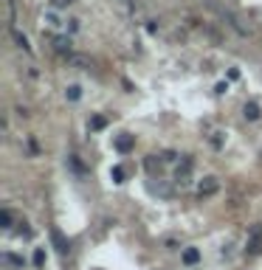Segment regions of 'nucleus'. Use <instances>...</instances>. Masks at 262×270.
<instances>
[{
  "instance_id": "nucleus-10",
  "label": "nucleus",
  "mask_w": 262,
  "mask_h": 270,
  "mask_svg": "<svg viewBox=\"0 0 262 270\" xmlns=\"http://www.w3.org/2000/svg\"><path fill=\"white\" fill-rule=\"evenodd\" d=\"M12 40L17 42V45H20V48H23V51H31V45H28V40H25V34H23V31L12 28Z\"/></svg>"
},
{
  "instance_id": "nucleus-5",
  "label": "nucleus",
  "mask_w": 262,
  "mask_h": 270,
  "mask_svg": "<svg viewBox=\"0 0 262 270\" xmlns=\"http://www.w3.org/2000/svg\"><path fill=\"white\" fill-rule=\"evenodd\" d=\"M223 17L228 20V25H231V28L237 31V34L248 37V25H243V20H240V17H237V14H234V12H223Z\"/></svg>"
},
{
  "instance_id": "nucleus-13",
  "label": "nucleus",
  "mask_w": 262,
  "mask_h": 270,
  "mask_svg": "<svg viewBox=\"0 0 262 270\" xmlns=\"http://www.w3.org/2000/svg\"><path fill=\"white\" fill-rule=\"evenodd\" d=\"M0 225H3V228H12V211L9 208L0 211Z\"/></svg>"
},
{
  "instance_id": "nucleus-12",
  "label": "nucleus",
  "mask_w": 262,
  "mask_h": 270,
  "mask_svg": "<svg viewBox=\"0 0 262 270\" xmlns=\"http://www.w3.org/2000/svg\"><path fill=\"white\" fill-rule=\"evenodd\" d=\"M110 177H113V183H124V169L122 166H113V169H110Z\"/></svg>"
},
{
  "instance_id": "nucleus-15",
  "label": "nucleus",
  "mask_w": 262,
  "mask_h": 270,
  "mask_svg": "<svg viewBox=\"0 0 262 270\" xmlns=\"http://www.w3.org/2000/svg\"><path fill=\"white\" fill-rule=\"evenodd\" d=\"M34 264H37V267H43V264H45V251H43V248H37V251H34Z\"/></svg>"
},
{
  "instance_id": "nucleus-14",
  "label": "nucleus",
  "mask_w": 262,
  "mask_h": 270,
  "mask_svg": "<svg viewBox=\"0 0 262 270\" xmlns=\"http://www.w3.org/2000/svg\"><path fill=\"white\" fill-rule=\"evenodd\" d=\"M3 259H6V264H12V267H23V259L14 256V253H6Z\"/></svg>"
},
{
  "instance_id": "nucleus-3",
  "label": "nucleus",
  "mask_w": 262,
  "mask_h": 270,
  "mask_svg": "<svg viewBox=\"0 0 262 270\" xmlns=\"http://www.w3.org/2000/svg\"><path fill=\"white\" fill-rule=\"evenodd\" d=\"M245 253H248V256H259V253H262V228H259V225L251 228L248 242H245Z\"/></svg>"
},
{
  "instance_id": "nucleus-18",
  "label": "nucleus",
  "mask_w": 262,
  "mask_h": 270,
  "mask_svg": "<svg viewBox=\"0 0 262 270\" xmlns=\"http://www.w3.org/2000/svg\"><path fill=\"white\" fill-rule=\"evenodd\" d=\"M71 62H73L76 68H85V65H88V56H71Z\"/></svg>"
},
{
  "instance_id": "nucleus-8",
  "label": "nucleus",
  "mask_w": 262,
  "mask_h": 270,
  "mask_svg": "<svg viewBox=\"0 0 262 270\" xmlns=\"http://www.w3.org/2000/svg\"><path fill=\"white\" fill-rule=\"evenodd\" d=\"M183 262H186V264H197V262H200V251H197V248H183Z\"/></svg>"
},
{
  "instance_id": "nucleus-2",
  "label": "nucleus",
  "mask_w": 262,
  "mask_h": 270,
  "mask_svg": "<svg viewBox=\"0 0 262 270\" xmlns=\"http://www.w3.org/2000/svg\"><path fill=\"white\" fill-rule=\"evenodd\" d=\"M175 183L178 186H189L192 183V158H181V163L175 169Z\"/></svg>"
},
{
  "instance_id": "nucleus-7",
  "label": "nucleus",
  "mask_w": 262,
  "mask_h": 270,
  "mask_svg": "<svg viewBox=\"0 0 262 270\" xmlns=\"http://www.w3.org/2000/svg\"><path fill=\"white\" fill-rule=\"evenodd\" d=\"M51 239H54L56 251H60V253H62V256H65V253H68V242H65V239H62V234H60V231H56V228H51Z\"/></svg>"
},
{
  "instance_id": "nucleus-17",
  "label": "nucleus",
  "mask_w": 262,
  "mask_h": 270,
  "mask_svg": "<svg viewBox=\"0 0 262 270\" xmlns=\"http://www.w3.org/2000/svg\"><path fill=\"white\" fill-rule=\"evenodd\" d=\"M71 3H73V0H51V6H54V9H68Z\"/></svg>"
},
{
  "instance_id": "nucleus-1",
  "label": "nucleus",
  "mask_w": 262,
  "mask_h": 270,
  "mask_svg": "<svg viewBox=\"0 0 262 270\" xmlns=\"http://www.w3.org/2000/svg\"><path fill=\"white\" fill-rule=\"evenodd\" d=\"M220 192V180L214 177V174H206V177L200 180V183H197V197H214V194Z\"/></svg>"
},
{
  "instance_id": "nucleus-4",
  "label": "nucleus",
  "mask_w": 262,
  "mask_h": 270,
  "mask_svg": "<svg viewBox=\"0 0 262 270\" xmlns=\"http://www.w3.org/2000/svg\"><path fill=\"white\" fill-rule=\"evenodd\" d=\"M54 51L71 59V56H73V45H71V40H68V37H54Z\"/></svg>"
},
{
  "instance_id": "nucleus-11",
  "label": "nucleus",
  "mask_w": 262,
  "mask_h": 270,
  "mask_svg": "<svg viewBox=\"0 0 262 270\" xmlns=\"http://www.w3.org/2000/svg\"><path fill=\"white\" fill-rule=\"evenodd\" d=\"M65 96H68V99H71V102H76V99H79V96H82V87H79V84H71V87H68V90H65Z\"/></svg>"
},
{
  "instance_id": "nucleus-16",
  "label": "nucleus",
  "mask_w": 262,
  "mask_h": 270,
  "mask_svg": "<svg viewBox=\"0 0 262 270\" xmlns=\"http://www.w3.org/2000/svg\"><path fill=\"white\" fill-rule=\"evenodd\" d=\"M104 124H107V121H104L102 115H93L91 118V130H104Z\"/></svg>"
},
{
  "instance_id": "nucleus-9",
  "label": "nucleus",
  "mask_w": 262,
  "mask_h": 270,
  "mask_svg": "<svg viewBox=\"0 0 262 270\" xmlns=\"http://www.w3.org/2000/svg\"><path fill=\"white\" fill-rule=\"evenodd\" d=\"M116 149L119 152H130V149H133V135H119V138H116Z\"/></svg>"
},
{
  "instance_id": "nucleus-6",
  "label": "nucleus",
  "mask_w": 262,
  "mask_h": 270,
  "mask_svg": "<svg viewBox=\"0 0 262 270\" xmlns=\"http://www.w3.org/2000/svg\"><path fill=\"white\" fill-rule=\"evenodd\" d=\"M243 115H245V121H256L262 115V110H259V104L256 102H245V107H243Z\"/></svg>"
}]
</instances>
